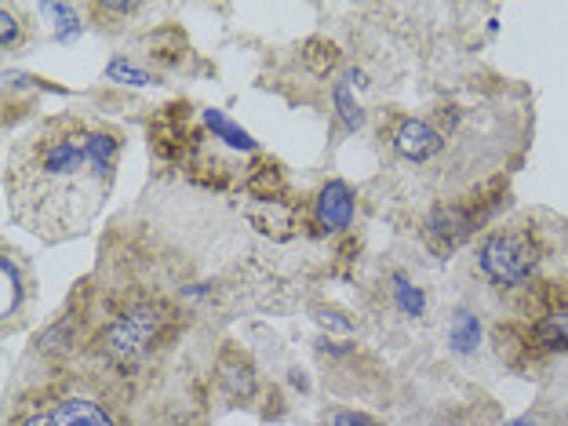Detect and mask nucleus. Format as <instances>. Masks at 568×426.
I'll list each match as a JSON object with an SVG mask.
<instances>
[{"label": "nucleus", "instance_id": "1", "mask_svg": "<svg viewBox=\"0 0 568 426\" xmlns=\"http://www.w3.org/2000/svg\"><path fill=\"white\" fill-rule=\"evenodd\" d=\"M121 161V139L110 128L59 118L41 124L8 161L11 215L48 241L84 234L106 201Z\"/></svg>", "mask_w": 568, "mask_h": 426}, {"label": "nucleus", "instance_id": "2", "mask_svg": "<svg viewBox=\"0 0 568 426\" xmlns=\"http://www.w3.org/2000/svg\"><path fill=\"white\" fill-rule=\"evenodd\" d=\"M539 266L536 244L518 230H496L477 244V270L496 284V288H525Z\"/></svg>", "mask_w": 568, "mask_h": 426}, {"label": "nucleus", "instance_id": "3", "mask_svg": "<svg viewBox=\"0 0 568 426\" xmlns=\"http://www.w3.org/2000/svg\"><path fill=\"white\" fill-rule=\"evenodd\" d=\"M161 325H164V314L158 306L128 310V314H121L106 328V335H102V354H106L113 365H132V361H139L153 346Z\"/></svg>", "mask_w": 568, "mask_h": 426}, {"label": "nucleus", "instance_id": "4", "mask_svg": "<svg viewBox=\"0 0 568 426\" xmlns=\"http://www.w3.org/2000/svg\"><path fill=\"white\" fill-rule=\"evenodd\" d=\"M19 426H113V419L106 416V408L88 402V397H62V402L37 408Z\"/></svg>", "mask_w": 568, "mask_h": 426}, {"label": "nucleus", "instance_id": "5", "mask_svg": "<svg viewBox=\"0 0 568 426\" xmlns=\"http://www.w3.org/2000/svg\"><path fill=\"white\" fill-rule=\"evenodd\" d=\"M474 226H477V215L470 209H463V204H437V209L426 215V241H430L437 252H452L474 234Z\"/></svg>", "mask_w": 568, "mask_h": 426}, {"label": "nucleus", "instance_id": "6", "mask_svg": "<svg viewBox=\"0 0 568 426\" xmlns=\"http://www.w3.org/2000/svg\"><path fill=\"white\" fill-rule=\"evenodd\" d=\"M314 223L321 234H339L354 226V190L343 179H328L314 201Z\"/></svg>", "mask_w": 568, "mask_h": 426}, {"label": "nucleus", "instance_id": "7", "mask_svg": "<svg viewBox=\"0 0 568 426\" xmlns=\"http://www.w3.org/2000/svg\"><path fill=\"white\" fill-rule=\"evenodd\" d=\"M442 146H445L442 132L430 128L426 121H419V118L402 121V124H397V132H394V150L402 153V158H408V161H430L434 153H442Z\"/></svg>", "mask_w": 568, "mask_h": 426}, {"label": "nucleus", "instance_id": "8", "mask_svg": "<svg viewBox=\"0 0 568 426\" xmlns=\"http://www.w3.org/2000/svg\"><path fill=\"white\" fill-rule=\"evenodd\" d=\"M357 70H351L343 77L339 84L332 88V102H335V113H339V121L346 132H357L361 124H365V110H361V102L354 99V81H357Z\"/></svg>", "mask_w": 568, "mask_h": 426}, {"label": "nucleus", "instance_id": "9", "mask_svg": "<svg viewBox=\"0 0 568 426\" xmlns=\"http://www.w3.org/2000/svg\"><path fill=\"white\" fill-rule=\"evenodd\" d=\"M448 346L459 357H467V354L477 351V346H481V321H477V314H470V310H459V314L452 317V325H448Z\"/></svg>", "mask_w": 568, "mask_h": 426}, {"label": "nucleus", "instance_id": "10", "mask_svg": "<svg viewBox=\"0 0 568 426\" xmlns=\"http://www.w3.org/2000/svg\"><path fill=\"white\" fill-rule=\"evenodd\" d=\"M204 124H209V132L219 139V142H226L230 150H241V153H252L255 150V139L244 132L241 124H234L226 118L223 110H204Z\"/></svg>", "mask_w": 568, "mask_h": 426}, {"label": "nucleus", "instance_id": "11", "mask_svg": "<svg viewBox=\"0 0 568 426\" xmlns=\"http://www.w3.org/2000/svg\"><path fill=\"white\" fill-rule=\"evenodd\" d=\"M536 339L544 351H554V354H568V306L554 310L544 321L536 325Z\"/></svg>", "mask_w": 568, "mask_h": 426}, {"label": "nucleus", "instance_id": "12", "mask_svg": "<svg viewBox=\"0 0 568 426\" xmlns=\"http://www.w3.org/2000/svg\"><path fill=\"white\" fill-rule=\"evenodd\" d=\"M394 303L405 317H423L426 314V295L416 288L405 274H394Z\"/></svg>", "mask_w": 568, "mask_h": 426}, {"label": "nucleus", "instance_id": "13", "mask_svg": "<svg viewBox=\"0 0 568 426\" xmlns=\"http://www.w3.org/2000/svg\"><path fill=\"white\" fill-rule=\"evenodd\" d=\"M0 277H4V306H0V317H16V310L22 303V274H19V266L16 260H0Z\"/></svg>", "mask_w": 568, "mask_h": 426}, {"label": "nucleus", "instance_id": "14", "mask_svg": "<svg viewBox=\"0 0 568 426\" xmlns=\"http://www.w3.org/2000/svg\"><path fill=\"white\" fill-rule=\"evenodd\" d=\"M106 77L113 84H132V88H146L150 84V73L135 67L132 59H124V55H113L110 59V67H106Z\"/></svg>", "mask_w": 568, "mask_h": 426}, {"label": "nucleus", "instance_id": "15", "mask_svg": "<svg viewBox=\"0 0 568 426\" xmlns=\"http://www.w3.org/2000/svg\"><path fill=\"white\" fill-rule=\"evenodd\" d=\"M41 16L55 19V37L59 41H73L81 33V22H77V11L70 4H41Z\"/></svg>", "mask_w": 568, "mask_h": 426}, {"label": "nucleus", "instance_id": "16", "mask_svg": "<svg viewBox=\"0 0 568 426\" xmlns=\"http://www.w3.org/2000/svg\"><path fill=\"white\" fill-rule=\"evenodd\" d=\"M0 26H4V30H0V44H4V48H11V44L19 41V19L11 16L8 8H0Z\"/></svg>", "mask_w": 568, "mask_h": 426}, {"label": "nucleus", "instance_id": "17", "mask_svg": "<svg viewBox=\"0 0 568 426\" xmlns=\"http://www.w3.org/2000/svg\"><path fill=\"white\" fill-rule=\"evenodd\" d=\"M332 426H379V423L365 416V412H339V416L332 419Z\"/></svg>", "mask_w": 568, "mask_h": 426}, {"label": "nucleus", "instance_id": "18", "mask_svg": "<svg viewBox=\"0 0 568 426\" xmlns=\"http://www.w3.org/2000/svg\"><path fill=\"white\" fill-rule=\"evenodd\" d=\"M503 426H536L532 419H510V423H503Z\"/></svg>", "mask_w": 568, "mask_h": 426}]
</instances>
